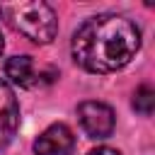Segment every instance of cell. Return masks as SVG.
<instances>
[{"instance_id": "cell-1", "label": "cell", "mask_w": 155, "mask_h": 155, "mask_svg": "<svg viewBox=\"0 0 155 155\" xmlns=\"http://www.w3.org/2000/svg\"><path fill=\"white\" fill-rule=\"evenodd\" d=\"M140 48V29L133 19L104 12L85 19L73 34V58L87 73H116L128 65Z\"/></svg>"}, {"instance_id": "cell-2", "label": "cell", "mask_w": 155, "mask_h": 155, "mask_svg": "<svg viewBox=\"0 0 155 155\" xmlns=\"http://www.w3.org/2000/svg\"><path fill=\"white\" fill-rule=\"evenodd\" d=\"M0 17L34 44H48L58 31V17L48 2H0Z\"/></svg>"}, {"instance_id": "cell-3", "label": "cell", "mask_w": 155, "mask_h": 155, "mask_svg": "<svg viewBox=\"0 0 155 155\" xmlns=\"http://www.w3.org/2000/svg\"><path fill=\"white\" fill-rule=\"evenodd\" d=\"M78 119H80V126L82 131L90 136V138H109L114 133V126H116V119H114V109L104 102H94V99H87L78 107Z\"/></svg>"}, {"instance_id": "cell-4", "label": "cell", "mask_w": 155, "mask_h": 155, "mask_svg": "<svg viewBox=\"0 0 155 155\" xmlns=\"http://www.w3.org/2000/svg\"><path fill=\"white\" fill-rule=\"evenodd\" d=\"M75 150V136L65 124H51L34 140L36 155H70Z\"/></svg>"}, {"instance_id": "cell-5", "label": "cell", "mask_w": 155, "mask_h": 155, "mask_svg": "<svg viewBox=\"0 0 155 155\" xmlns=\"http://www.w3.org/2000/svg\"><path fill=\"white\" fill-rule=\"evenodd\" d=\"M19 128V104L12 87L0 80V150H5Z\"/></svg>"}, {"instance_id": "cell-6", "label": "cell", "mask_w": 155, "mask_h": 155, "mask_svg": "<svg viewBox=\"0 0 155 155\" xmlns=\"http://www.w3.org/2000/svg\"><path fill=\"white\" fill-rule=\"evenodd\" d=\"M5 75L15 85L27 87V90L44 82V73H41V68H36V63H34L31 56H12L5 63Z\"/></svg>"}, {"instance_id": "cell-7", "label": "cell", "mask_w": 155, "mask_h": 155, "mask_svg": "<svg viewBox=\"0 0 155 155\" xmlns=\"http://www.w3.org/2000/svg\"><path fill=\"white\" fill-rule=\"evenodd\" d=\"M153 107H155V90L150 85H140L136 90V94H133V109L140 116H150Z\"/></svg>"}, {"instance_id": "cell-8", "label": "cell", "mask_w": 155, "mask_h": 155, "mask_svg": "<svg viewBox=\"0 0 155 155\" xmlns=\"http://www.w3.org/2000/svg\"><path fill=\"white\" fill-rule=\"evenodd\" d=\"M87 155H121L119 150H114V148H107V145H102V148H94V150H90Z\"/></svg>"}, {"instance_id": "cell-9", "label": "cell", "mask_w": 155, "mask_h": 155, "mask_svg": "<svg viewBox=\"0 0 155 155\" xmlns=\"http://www.w3.org/2000/svg\"><path fill=\"white\" fill-rule=\"evenodd\" d=\"M2 48H5V41H2V31H0V53H2Z\"/></svg>"}]
</instances>
